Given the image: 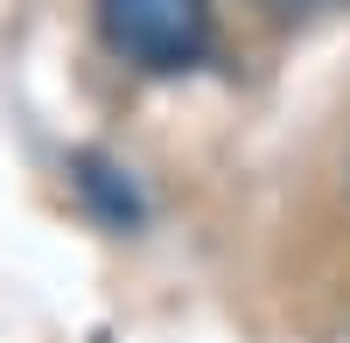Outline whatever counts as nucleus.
Returning <instances> with one entry per match:
<instances>
[{
    "instance_id": "f257e3e1",
    "label": "nucleus",
    "mask_w": 350,
    "mask_h": 343,
    "mask_svg": "<svg viewBox=\"0 0 350 343\" xmlns=\"http://www.w3.org/2000/svg\"><path fill=\"white\" fill-rule=\"evenodd\" d=\"M98 28L133 70H189L211 56V0H98Z\"/></svg>"
}]
</instances>
